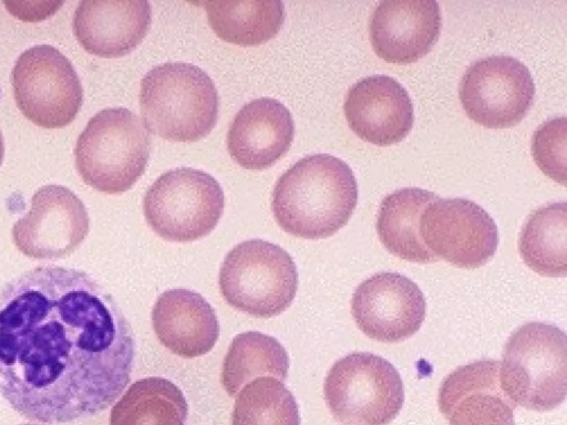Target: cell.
I'll list each match as a JSON object with an SVG mask.
<instances>
[{"mask_svg":"<svg viewBox=\"0 0 567 425\" xmlns=\"http://www.w3.org/2000/svg\"><path fill=\"white\" fill-rule=\"evenodd\" d=\"M134 355L130 323L87 272L40 266L0 286V394L23 417L60 424L104 411Z\"/></svg>","mask_w":567,"mask_h":425,"instance_id":"obj_1","label":"cell"},{"mask_svg":"<svg viewBox=\"0 0 567 425\" xmlns=\"http://www.w3.org/2000/svg\"><path fill=\"white\" fill-rule=\"evenodd\" d=\"M358 201L352 169L330 154L308 155L277 180L271 209L278 225L303 239H323L349 221Z\"/></svg>","mask_w":567,"mask_h":425,"instance_id":"obj_2","label":"cell"},{"mask_svg":"<svg viewBox=\"0 0 567 425\" xmlns=\"http://www.w3.org/2000/svg\"><path fill=\"white\" fill-rule=\"evenodd\" d=\"M141 113L147 128L173 142H196L212 132L219 111L213 80L197 65L166 62L141 81Z\"/></svg>","mask_w":567,"mask_h":425,"instance_id":"obj_3","label":"cell"},{"mask_svg":"<svg viewBox=\"0 0 567 425\" xmlns=\"http://www.w3.org/2000/svg\"><path fill=\"white\" fill-rule=\"evenodd\" d=\"M151 136L144 122L125 107L97 112L79 135L75 168L84 183L106 194L128 190L144 173Z\"/></svg>","mask_w":567,"mask_h":425,"instance_id":"obj_4","label":"cell"},{"mask_svg":"<svg viewBox=\"0 0 567 425\" xmlns=\"http://www.w3.org/2000/svg\"><path fill=\"white\" fill-rule=\"evenodd\" d=\"M567 341L556 325L529 322L508 338L499 366L506 397L527 410L545 412L566 397Z\"/></svg>","mask_w":567,"mask_h":425,"instance_id":"obj_5","label":"cell"},{"mask_svg":"<svg viewBox=\"0 0 567 425\" xmlns=\"http://www.w3.org/2000/svg\"><path fill=\"white\" fill-rule=\"evenodd\" d=\"M219 289L234 309L256 318H272L295 299L297 267L281 247L261 239L246 240L226 255Z\"/></svg>","mask_w":567,"mask_h":425,"instance_id":"obj_6","label":"cell"},{"mask_svg":"<svg viewBox=\"0 0 567 425\" xmlns=\"http://www.w3.org/2000/svg\"><path fill=\"white\" fill-rule=\"evenodd\" d=\"M323 394L333 418L344 425H388L404 402L396 369L368 352L338 360L324 379Z\"/></svg>","mask_w":567,"mask_h":425,"instance_id":"obj_7","label":"cell"},{"mask_svg":"<svg viewBox=\"0 0 567 425\" xmlns=\"http://www.w3.org/2000/svg\"><path fill=\"white\" fill-rule=\"evenodd\" d=\"M225 205L219 183L209 174L178 167L162 174L147 189L143 211L162 238L188 242L207 236L218 224Z\"/></svg>","mask_w":567,"mask_h":425,"instance_id":"obj_8","label":"cell"},{"mask_svg":"<svg viewBox=\"0 0 567 425\" xmlns=\"http://www.w3.org/2000/svg\"><path fill=\"white\" fill-rule=\"evenodd\" d=\"M11 85L21 113L44 128L69 125L83 101L80 77L70 60L49 44L20 54L11 72Z\"/></svg>","mask_w":567,"mask_h":425,"instance_id":"obj_9","label":"cell"},{"mask_svg":"<svg viewBox=\"0 0 567 425\" xmlns=\"http://www.w3.org/2000/svg\"><path fill=\"white\" fill-rule=\"evenodd\" d=\"M458 95L467 116L488 128H507L528 113L535 84L527 66L508 55L474 62L464 73Z\"/></svg>","mask_w":567,"mask_h":425,"instance_id":"obj_10","label":"cell"},{"mask_svg":"<svg viewBox=\"0 0 567 425\" xmlns=\"http://www.w3.org/2000/svg\"><path fill=\"white\" fill-rule=\"evenodd\" d=\"M420 236L437 258L474 269L487 263L498 246L497 227L488 212L466 198H439L420 218Z\"/></svg>","mask_w":567,"mask_h":425,"instance_id":"obj_11","label":"cell"},{"mask_svg":"<svg viewBox=\"0 0 567 425\" xmlns=\"http://www.w3.org/2000/svg\"><path fill=\"white\" fill-rule=\"evenodd\" d=\"M90 230L82 200L61 185L40 187L30 210L11 230L12 240L24 256L38 260L61 259L72 253Z\"/></svg>","mask_w":567,"mask_h":425,"instance_id":"obj_12","label":"cell"},{"mask_svg":"<svg viewBox=\"0 0 567 425\" xmlns=\"http://www.w3.org/2000/svg\"><path fill=\"white\" fill-rule=\"evenodd\" d=\"M358 328L370 339L396 343L421 328L426 313L423 292L408 277L380 272L361 282L351 299Z\"/></svg>","mask_w":567,"mask_h":425,"instance_id":"obj_13","label":"cell"},{"mask_svg":"<svg viewBox=\"0 0 567 425\" xmlns=\"http://www.w3.org/2000/svg\"><path fill=\"white\" fill-rule=\"evenodd\" d=\"M442 17L433 0H384L369 21L375 54L389 63L408 64L425 56L439 39Z\"/></svg>","mask_w":567,"mask_h":425,"instance_id":"obj_14","label":"cell"},{"mask_svg":"<svg viewBox=\"0 0 567 425\" xmlns=\"http://www.w3.org/2000/svg\"><path fill=\"white\" fill-rule=\"evenodd\" d=\"M343 112L352 132L378 146L401 142L414 122L406 90L395 79L380 74L361 79L349 89Z\"/></svg>","mask_w":567,"mask_h":425,"instance_id":"obj_15","label":"cell"},{"mask_svg":"<svg viewBox=\"0 0 567 425\" xmlns=\"http://www.w3.org/2000/svg\"><path fill=\"white\" fill-rule=\"evenodd\" d=\"M501 362L458 366L442 382L437 404L449 425H515L514 406L499 385Z\"/></svg>","mask_w":567,"mask_h":425,"instance_id":"obj_16","label":"cell"},{"mask_svg":"<svg viewBox=\"0 0 567 425\" xmlns=\"http://www.w3.org/2000/svg\"><path fill=\"white\" fill-rule=\"evenodd\" d=\"M152 9L142 0H84L74 12L72 28L82 48L101 58H120L145 38Z\"/></svg>","mask_w":567,"mask_h":425,"instance_id":"obj_17","label":"cell"},{"mask_svg":"<svg viewBox=\"0 0 567 425\" xmlns=\"http://www.w3.org/2000/svg\"><path fill=\"white\" fill-rule=\"evenodd\" d=\"M293 120L288 108L272 97L245 104L227 134L231 158L246 169H266L280 159L293 139Z\"/></svg>","mask_w":567,"mask_h":425,"instance_id":"obj_18","label":"cell"},{"mask_svg":"<svg viewBox=\"0 0 567 425\" xmlns=\"http://www.w3.org/2000/svg\"><path fill=\"white\" fill-rule=\"evenodd\" d=\"M152 324L159 342L173 354L193 359L208 353L219 336L212 305L199 293L172 289L157 298Z\"/></svg>","mask_w":567,"mask_h":425,"instance_id":"obj_19","label":"cell"},{"mask_svg":"<svg viewBox=\"0 0 567 425\" xmlns=\"http://www.w3.org/2000/svg\"><path fill=\"white\" fill-rule=\"evenodd\" d=\"M439 198L434 193L416 187L401 188L383 198L377 231L390 253L414 263L439 260L424 245L419 228L424 209Z\"/></svg>","mask_w":567,"mask_h":425,"instance_id":"obj_20","label":"cell"},{"mask_svg":"<svg viewBox=\"0 0 567 425\" xmlns=\"http://www.w3.org/2000/svg\"><path fill=\"white\" fill-rule=\"evenodd\" d=\"M210 28L221 40L256 46L272 39L285 21L278 0L203 2Z\"/></svg>","mask_w":567,"mask_h":425,"instance_id":"obj_21","label":"cell"},{"mask_svg":"<svg viewBox=\"0 0 567 425\" xmlns=\"http://www.w3.org/2000/svg\"><path fill=\"white\" fill-rule=\"evenodd\" d=\"M188 405L172 381L150 376L134 382L115 403L110 425H186Z\"/></svg>","mask_w":567,"mask_h":425,"instance_id":"obj_22","label":"cell"},{"mask_svg":"<svg viewBox=\"0 0 567 425\" xmlns=\"http://www.w3.org/2000/svg\"><path fill=\"white\" fill-rule=\"evenodd\" d=\"M519 255L525 265L545 277L567 273V205L547 204L534 210L518 238Z\"/></svg>","mask_w":567,"mask_h":425,"instance_id":"obj_23","label":"cell"},{"mask_svg":"<svg viewBox=\"0 0 567 425\" xmlns=\"http://www.w3.org/2000/svg\"><path fill=\"white\" fill-rule=\"evenodd\" d=\"M288 369V353L278 340L258 331H247L233 339L224 357L220 381L228 395L235 396L256 376L268 375L285 381Z\"/></svg>","mask_w":567,"mask_h":425,"instance_id":"obj_24","label":"cell"},{"mask_svg":"<svg viewBox=\"0 0 567 425\" xmlns=\"http://www.w3.org/2000/svg\"><path fill=\"white\" fill-rule=\"evenodd\" d=\"M231 425H300L298 405L282 382L259 376L237 396Z\"/></svg>","mask_w":567,"mask_h":425,"instance_id":"obj_25","label":"cell"},{"mask_svg":"<svg viewBox=\"0 0 567 425\" xmlns=\"http://www.w3.org/2000/svg\"><path fill=\"white\" fill-rule=\"evenodd\" d=\"M567 121L565 116L543 123L534 133L532 153L536 165L555 182L566 186Z\"/></svg>","mask_w":567,"mask_h":425,"instance_id":"obj_26","label":"cell"},{"mask_svg":"<svg viewBox=\"0 0 567 425\" xmlns=\"http://www.w3.org/2000/svg\"><path fill=\"white\" fill-rule=\"evenodd\" d=\"M3 155H4V144H3L2 134L0 132V165H1L2 159H3Z\"/></svg>","mask_w":567,"mask_h":425,"instance_id":"obj_27","label":"cell"},{"mask_svg":"<svg viewBox=\"0 0 567 425\" xmlns=\"http://www.w3.org/2000/svg\"><path fill=\"white\" fill-rule=\"evenodd\" d=\"M22 425H31V424H22Z\"/></svg>","mask_w":567,"mask_h":425,"instance_id":"obj_28","label":"cell"}]
</instances>
